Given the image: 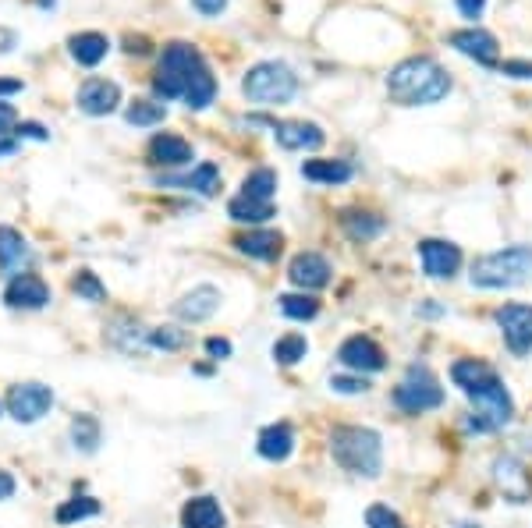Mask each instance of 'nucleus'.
<instances>
[{"mask_svg":"<svg viewBox=\"0 0 532 528\" xmlns=\"http://www.w3.org/2000/svg\"><path fill=\"white\" fill-rule=\"evenodd\" d=\"M501 71L508 78H529V82H532V61H504Z\"/></svg>","mask_w":532,"mask_h":528,"instance_id":"c03bdc74","label":"nucleus"},{"mask_svg":"<svg viewBox=\"0 0 532 528\" xmlns=\"http://www.w3.org/2000/svg\"><path fill=\"white\" fill-rule=\"evenodd\" d=\"M302 178L316 181V185H345V181L355 178V167L348 160H306Z\"/></svg>","mask_w":532,"mask_h":528,"instance_id":"b1692460","label":"nucleus"},{"mask_svg":"<svg viewBox=\"0 0 532 528\" xmlns=\"http://www.w3.org/2000/svg\"><path fill=\"white\" fill-rule=\"evenodd\" d=\"M366 525L369 528H408L405 521H401V514L391 511V507H384V504L369 507V511H366Z\"/></svg>","mask_w":532,"mask_h":528,"instance_id":"58836bf2","label":"nucleus"},{"mask_svg":"<svg viewBox=\"0 0 532 528\" xmlns=\"http://www.w3.org/2000/svg\"><path fill=\"white\" fill-rule=\"evenodd\" d=\"M274 139H277V146H281V149L298 153V149H320L327 135H323V128L313 125V121H277Z\"/></svg>","mask_w":532,"mask_h":528,"instance_id":"6ab92c4d","label":"nucleus"},{"mask_svg":"<svg viewBox=\"0 0 532 528\" xmlns=\"http://www.w3.org/2000/svg\"><path fill=\"white\" fill-rule=\"evenodd\" d=\"M149 160L157 167H188L192 160H196V149H192V142L181 139V135L174 132H160L153 135V142H149Z\"/></svg>","mask_w":532,"mask_h":528,"instance_id":"f3484780","label":"nucleus"},{"mask_svg":"<svg viewBox=\"0 0 532 528\" xmlns=\"http://www.w3.org/2000/svg\"><path fill=\"white\" fill-rule=\"evenodd\" d=\"M96 514H100V500H96V497H71V500H64V504L57 507L54 521H57V525H75V521L96 518Z\"/></svg>","mask_w":532,"mask_h":528,"instance_id":"72a5a7b5","label":"nucleus"},{"mask_svg":"<svg viewBox=\"0 0 532 528\" xmlns=\"http://www.w3.org/2000/svg\"><path fill=\"white\" fill-rule=\"evenodd\" d=\"M68 433H71V443H75V451L93 454L100 447V419L96 415H75Z\"/></svg>","mask_w":532,"mask_h":528,"instance_id":"c756f323","label":"nucleus"},{"mask_svg":"<svg viewBox=\"0 0 532 528\" xmlns=\"http://www.w3.org/2000/svg\"><path fill=\"white\" fill-rule=\"evenodd\" d=\"M337 362L345 365V369H352V373H380L387 365V355L373 337L355 334L337 348Z\"/></svg>","mask_w":532,"mask_h":528,"instance_id":"9b49d317","label":"nucleus"},{"mask_svg":"<svg viewBox=\"0 0 532 528\" xmlns=\"http://www.w3.org/2000/svg\"><path fill=\"white\" fill-rule=\"evenodd\" d=\"M160 185H178V188H188V192H199V195H217V188H220V167L217 164H199L192 174H181V178H164Z\"/></svg>","mask_w":532,"mask_h":528,"instance_id":"393cba45","label":"nucleus"},{"mask_svg":"<svg viewBox=\"0 0 532 528\" xmlns=\"http://www.w3.org/2000/svg\"><path fill=\"white\" fill-rule=\"evenodd\" d=\"M242 195L259 199V202H274V195H277V171L274 167H256L252 174H245Z\"/></svg>","mask_w":532,"mask_h":528,"instance_id":"7c9ffc66","label":"nucleus"},{"mask_svg":"<svg viewBox=\"0 0 532 528\" xmlns=\"http://www.w3.org/2000/svg\"><path fill=\"white\" fill-rule=\"evenodd\" d=\"M18 128V110L8 100H0V139H11Z\"/></svg>","mask_w":532,"mask_h":528,"instance_id":"a19ab883","label":"nucleus"},{"mask_svg":"<svg viewBox=\"0 0 532 528\" xmlns=\"http://www.w3.org/2000/svg\"><path fill=\"white\" fill-rule=\"evenodd\" d=\"M217 309H220V291L213 284H199V288H192L188 295H181L174 302V316L185 319V323H203Z\"/></svg>","mask_w":532,"mask_h":528,"instance_id":"a211bd4d","label":"nucleus"},{"mask_svg":"<svg viewBox=\"0 0 532 528\" xmlns=\"http://www.w3.org/2000/svg\"><path fill=\"white\" fill-rule=\"evenodd\" d=\"M330 390H337V394H366L369 383L362 376H330Z\"/></svg>","mask_w":532,"mask_h":528,"instance_id":"ea45409f","label":"nucleus"},{"mask_svg":"<svg viewBox=\"0 0 532 528\" xmlns=\"http://www.w3.org/2000/svg\"><path fill=\"white\" fill-rule=\"evenodd\" d=\"M206 355L210 358H231V341H224V337H210V341H206Z\"/></svg>","mask_w":532,"mask_h":528,"instance_id":"a18cd8bd","label":"nucleus"},{"mask_svg":"<svg viewBox=\"0 0 532 528\" xmlns=\"http://www.w3.org/2000/svg\"><path fill=\"white\" fill-rule=\"evenodd\" d=\"M32 263V249L25 234L18 227L0 224V273H8V277H18V273H29Z\"/></svg>","mask_w":532,"mask_h":528,"instance_id":"dca6fc26","label":"nucleus"},{"mask_svg":"<svg viewBox=\"0 0 532 528\" xmlns=\"http://www.w3.org/2000/svg\"><path fill=\"white\" fill-rule=\"evenodd\" d=\"M497 482L504 486L508 497H515V504H522V500L529 497V479H525V468L518 465L515 458L497 461Z\"/></svg>","mask_w":532,"mask_h":528,"instance_id":"c85d7f7f","label":"nucleus"},{"mask_svg":"<svg viewBox=\"0 0 532 528\" xmlns=\"http://www.w3.org/2000/svg\"><path fill=\"white\" fill-rule=\"evenodd\" d=\"M4 404H8L11 419L22 422V426H32V422H40L54 408V390L47 383H15Z\"/></svg>","mask_w":532,"mask_h":528,"instance_id":"6e6552de","label":"nucleus"},{"mask_svg":"<svg viewBox=\"0 0 532 528\" xmlns=\"http://www.w3.org/2000/svg\"><path fill=\"white\" fill-rule=\"evenodd\" d=\"M235 249L252 259H263V263H274L284 249V238L277 231H249L242 238H235Z\"/></svg>","mask_w":532,"mask_h":528,"instance_id":"5701e85b","label":"nucleus"},{"mask_svg":"<svg viewBox=\"0 0 532 528\" xmlns=\"http://www.w3.org/2000/svg\"><path fill=\"white\" fill-rule=\"evenodd\" d=\"M341 227H345L348 238H355V241H373L384 234V220L366 210H345L341 213Z\"/></svg>","mask_w":532,"mask_h":528,"instance_id":"cd10ccee","label":"nucleus"},{"mask_svg":"<svg viewBox=\"0 0 532 528\" xmlns=\"http://www.w3.org/2000/svg\"><path fill=\"white\" fill-rule=\"evenodd\" d=\"M387 93L401 107H433L451 93V75L433 57H408L391 68Z\"/></svg>","mask_w":532,"mask_h":528,"instance_id":"f257e3e1","label":"nucleus"},{"mask_svg":"<svg viewBox=\"0 0 532 528\" xmlns=\"http://www.w3.org/2000/svg\"><path fill=\"white\" fill-rule=\"evenodd\" d=\"M447 43H451L458 54H465V57H472V61H479V64H497V54H501V47H497V36L493 32H486V29H458V32H451L447 36Z\"/></svg>","mask_w":532,"mask_h":528,"instance_id":"2eb2a0df","label":"nucleus"},{"mask_svg":"<svg viewBox=\"0 0 532 528\" xmlns=\"http://www.w3.org/2000/svg\"><path fill=\"white\" fill-rule=\"evenodd\" d=\"M469 401H472V419L465 426L472 433H493V429L508 426L515 419V397H511V390L504 387V380L497 373L479 380L469 390Z\"/></svg>","mask_w":532,"mask_h":528,"instance_id":"20e7f679","label":"nucleus"},{"mask_svg":"<svg viewBox=\"0 0 532 528\" xmlns=\"http://www.w3.org/2000/svg\"><path fill=\"white\" fill-rule=\"evenodd\" d=\"M486 8V0H458V11H462L465 18H479Z\"/></svg>","mask_w":532,"mask_h":528,"instance_id":"49530a36","label":"nucleus"},{"mask_svg":"<svg viewBox=\"0 0 532 528\" xmlns=\"http://www.w3.org/2000/svg\"><path fill=\"white\" fill-rule=\"evenodd\" d=\"M18 153V139L11 135V139H0V156H15Z\"/></svg>","mask_w":532,"mask_h":528,"instance_id":"09e8293b","label":"nucleus"},{"mask_svg":"<svg viewBox=\"0 0 532 528\" xmlns=\"http://www.w3.org/2000/svg\"><path fill=\"white\" fill-rule=\"evenodd\" d=\"M11 497H15V479H11V472L0 468V500H11Z\"/></svg>","mask_w":532,"mask_h":528,"instance_id":"de8ad7c7","label":"nucleus"},{"mask_svg":"<svg viewBox=\"0 0 532 528\" xmlns=\"http://www.w3.org/2000/svg\"><path fill=\"white\" fill-rule=\"evenodd\" d=\"M192 8H196L203 18H217L227 11V0H192Z\"/></svg>","mask_w":532,"mask_h":528,"instance_id":"37998d69","label":"nucleus"},{"mask_svg":"<svg viewBox=\"0 0 532 528\" xmlns=\"http://www.w3.org/2000/svg\"><path fill=\"white\" fill-rule=\"evenodd\" d=\"M490 373H493V365H486L483 358H462V362H454V365H451L454 387H462L465 394H469V390L476 387L479 380H486Z\"/></svg>","mask_w":532,"mask_h":528,"instance_id":"473e14b6","label":"nucleus"},{"mask_svg":"<svg viewBox=\"0 0 532 528\" xmlns=\"http://www.w3.org/2000/svg\"><path fill=\"white\" fill-rule=\"evenodd\" d=\"M227 217L238 220V224H266V220H274L277 210L274 202H259V199H249V195H235V199L227 202Z\"/></svg>","mask_w":532,"mask_h":528,"instance_id":"a878e982","label":"nucleus"},{"mask_svg":"<svg viewBox=\"0 0 532 528\" xmlns=\"http://www.w3.org/2000/svg\"><path fill=\"white\" fill-rule=\"evenodd\" d=\"M68 50L82 68H96V64L110 54V39L103 36V32H75V36L68 39Z\"/></svg>","mask_w":532,"mask_h":528,"instance_id":"4be33fe9","label":"nucleus"},{"mask_svg":"<svg viewBox=\"0 0 532 528\" xmlns=\"http://www.w3.org/2000/svg\"><path fill=\"white\" fill-rule=\"evenodd\" d=\"M270 355H274L277 365H298L302 358L309 355V341L302 334H284L281 341L274 344V351H270Z\"/></svg>","mask_w":532,"mask_h":528,"instance_id":"c9c22d12","label":"nucleus"},{"mask_svg":"<svg viewBox=\"0 0 532 528\" xmlns=\"http://www.w3.org/2000/svg\"><path fill=\"white\" fill-rule=\"evenodd\" d=\"M256 451L259 458L266 461H288L291 451H295V429L288 426V422H274V426H266L263 433L256 436Z\"/></svg>","mask_w":532,"mask_h":528,"instance_id":"aec40b11","label":"nucleus"},{"mask_svg":"<svg viewBox=\"0 0 532 528\" xmlns=\"http://www.w3.org/2000/svg\"><path fill=\"white\" fill-rule=\"evenodd\" d=\"M82 114L89 117H107L118 110L121 103V86L118 82H110V78H86L79 86V96H75Z\"/></svg>","mask_w":532,"mask_h":528,"instance_id":"f8f14e48","label":"nucleus"},{"mask_svg":"<svg viewBox=\"0 0 532 528\" xmlns=\"http://www.w3.org/2000/svg\"><path fill=\"white\" fill-rule=\"evenodd\" d=\"M188 344V334L178 327H153L149 330V348L157 351H181Z\"/></svg>","mask_w":532,"mask_h":528,"instance_id":"4c0bfd02","label":"nucleus"},{"mask_svg":"<svg viewBox=\"0 0 532 528\" xmlns=\"http://www.w3.org/2000/svg\"><path fill=\"white\" fill-rule=\"evenodd\" d=\"M125 121L132 128H157L167 121V107L157 100H135L132 107L125 110Z\"/></svg>","mask_w":532,"mask_h":528,"instance_id":"2f4dec72","label":"nucleus"},{"mask_svg":"<svg viewBox=\"0 0 532 528\" xmlns=\"http://www.w3.org/2000/svg\"><path fill=\"white\" fill-rule=\"evenodd\" d=\"M330 458L345 468L348 475H380L384 468V440L376 429L366 426H337L330 433Z\"/></svg>","mask_w":532,"mask_h":528,"instance_id":"f03ea898","label":"nucleus"},{"mask_svg":"<svg viewBox=\"0 0 532 528\" xmlns=\"http://www.w3.org/2000/svg\"><path fill=\"white\" fill-rule=\"evenodd\" d=\"M4 302L11 309H47L50 305V284L36 273H18V277L8 280V288H4Z\"/></svg>","mask_w":532,"mask_h":528,"instance_id":"ddd939ff","label":"nucleus"},{"mask_svg":"<svg viewBox=\"0 0 532 528\" xmlns=\"http://www.w3.org/2000/svg\"><path fill=\"white\" fill-rule=\"evenodd\" d=\"M419 259H423L426 277H433V280H451L454 273L462 270V249H458L454 241L423 238L419 241Z\"/></svg>","mask_w":532,"mask_h":528,"instance_id":"9d476101","label":"nucleus"},{"mask_svg":"<svg viewBox=\"0 0 532 528\" xmlns=\"http://www.w3.org/2000/svg\"><path fill=\"white\" fill-rule=\"evenodd\" d=\"M497 327L508 344V351L515 358L532 355V305L511 302L504 309H497Z\"/></svg>","mask_w":532,"mask_h":528,"instance_id":"1a4fd4ad","label":"nucleus"},{"mask_svg":"<svg viewBox=\"0 0 532 528\" xmlns=\"http://www.w3.org/2000/svg\"><path fill=\"white\" fill-rule=\"evenodd\" d=\"M181 525L185 528H224L227 518L213 497H192L181 507Z\"/></svg>","mask_w":532,"mask_h":528,"instance_id":"412c9836","label":"nucleus"},{"mask_svg":"<svg viewBox=\"0 0 532 528\" xmlns=\"http://www.w3.org/2000/svg\"><path fill=\"white\" fill-rule=\"evenodd\" d=\"M71 291H75L82 302H93V305L107 302V288H103V280L96 277L93 270H79V273H75V280H71Z\"/></svg>","mask_w":532,"mask_h":528,"instance_id":"e433bc0d","label":"nucleus"},{"mask_svg":"<svg viewBox=\"0 0 532 528\" xmlns=\"http://www.w3.org/2000/svg\"><path fill=\"white\" fill-rule=\"evenodd\" d=\"M394 404L408 415L433 412V408L444 404V387H440V380L433 376L430 365H408L405 380L394 387Z\"/></svg>","mask_w":532,"mask_h":528,"instance_id":"0eeeda50","label":"nucleus"},{"mask_svg":"<svg viewBox=\"0 0 532 528\" xmlns=\"http://www.w3.org/2000/svg\"><path fill=\"white\" fill-rule=\"evenodd\" d=\"M472 288L508 291L532 277V245H508L501 252H486L472 263Z\"/></svg>","mask_w":532,"mask_h":528,"instance_id":"7ed1b4c3","label":"nucleus"},{"mask_svg":"<svg viewBox=\"0 0 532 528\" xmlns=\"http://www.w3.org/2000/svg\"><path fill=\"white\" fill-rule=\"evenodd\" d=\"M203 64H206L203 54H199L192 43H167L164 54H160L157 75H153V93H157L160 100H178V96H185L188 82H192V75H196Z\"/></svg>","mask_w":532,"mask_h":528,"instance_id":"423d86ee","label":"nucleus"},{"mask_svg":"<svg viewBox=\"0 0 532 528\" xmlns=\"http://www.w3.org/2000/svg\"><path fill=\"white\" fill-rule=\"evenodd\" d=\"M15 139L22 142V139H36V142H50V132L43 125H36V121H18V128H15Z\"/></svg>","mask_w":532,"mask_h":528,"instance_id":"79ce46f5","label":"nucleus"},{"mask_svg":"<svg viewBox=\"0 0 532 528\" xmlns=\"http://www.w3.org/2000/svg\"><path fill=\"white\" fill-rule=\"evenodd\" d=\"M277 305H281V312L288 319H298V323H306V319H316L320 316V302H316L313 295H281L277 298Z\"/></svg>","mask_w":532,"mask_h":528,"instance_id":"f704fd0d","label":"nucleus"},{"mask_svg":"<svg viewBox=\"0 0 532 528\" xmlns=\"http://www.w3.org/2000/svg\"><path fill=\"white\" fill-rule=\"evenodd\" d=\"M242 93L259 107H284V103L295 100L298 75L284 61H259L245 71Z\"/></svg>","mask_w":532,"mask_h":528,"instance_id":"39448f33","label":"nucleus"},{"mask_svg":"<svg viewBox=\"0 0 532 528\" xmlns=\"http://www.w3.org/2000/svg\"><path fill=\"white\" fill-rule=\"evenodd\" d=\"M181 100H185L188 110H206L213 100H217V78H213V71L206 68V64L196 71V75H192V82H188V89H185Z\"/></svg>","mask_w":532,"mask_h":528,"instance_id":"bb28decb","label":"nucleus"},{"mask_svg":"<svg viewBox=\"0 0 532 528\" xmlns=\"http://www.w3.org/2000/svg\"><path fill=\"white\" fill-rule=\"evenodd\" d=\"M330 263L320 256V252H298L295 259H291L288 266V280L295 284V288L302 291H320L330 284Z\"/></svg>","mask_w":532,"mask_h":528,"instance_id":"4468645a","label":"nucleus"}]
</instances>
